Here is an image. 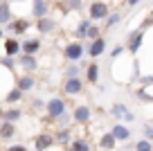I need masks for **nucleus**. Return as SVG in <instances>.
<instances>
[{"label":"nucleus","mask_w":153,"mask_h":151,"mask_svg":"<svg viewBox=\"0 0 153 151\" xmlns=\"http://www.w3.org/2000/svg\"><path fill=\"white\" fill-rule=\"evenodd\" d=\"M68 106H65V99L59 97V95H54V97L48 99V106H45V113H48V120H52V122H56V120H61L63 115H65Z\"/></svg>","instance_id":"obj_1"},{"label":"nucleus","mask_w":153,"mask_h":151,"mask_svg":"<svg viewBox=\"0 0 153 151\" xmlns=\"http://www.w3.org/2000/svg\"><path fill=\"white\" fill-rule=\"evenodd\" d=\"M83 54H86V45H83L81 41H70L65 47H63V57H65L70 63L81 61V59H83Z\"/></svg>","instance_id":"obj_2"},{"label":"nucleus","mask_w":153,"mask_h":151,"mask_svg":"<svg viewBox=\"0 0 153 151\" xmlns=\"http://www.w3.org/2000/svg\"><path fill=\"white\" fill-rule=\"evenodd\" d=\"M110 16V9L108 5H106L104 0H95V2H90L88 5V18L95 23V20H106Z\"/></svg>","instance_id":"obj_3"},{"label":"nucleus","mask_w":153,"mask_h":151,"mask_svg":"<svg viewBox=\"0 0 153 151\" xmlns=\"http://www.w3.org/2000/svg\"><path fill=\"white\" fill-rule=\"evenodd\" d=\"M144 32H146L144 27L133 29V32L128 34V38H126V50H128V52L133 54V57L140 52V47H142V43H144Z\"/></svg>","instance_id":"obj_4"},{"label":"nucleus","mask_w":153,"mask_h":151,"mask_svg":"<svg viewBox=\"0 0 153 151\" xmlns=\"http://www.w3.org/2000/svg\"><path fill=\"white\" fill-rule=\"evenodd\" d=\"M110 115H113L115 120H122V122H135V113L133 111L128 108V106L126 104H120V102H117V104H113V108H110Z\"/></svg>","instance_id":"obj_5"},{"label":"nucleus","mask_w":153,"mask_h":151,"mask_svg":"<svg viewBox=\"0 0 153 151\" xmlns=\"http://www.w3.org/2000/svg\"><path fill=\"white\" fill-rule=\"evenodd\" d=\"M32 27V23H29V18H14L9 25H7V32L11 34V36H23V34H27V29Z\"/></svg>","instance_id":"obj_6"},{"label":"nucleus","mask_w":153,"mask_h":151,"mask_svg":"<svg viewBox=\"0 0 153 151\" xmlns=\"http://www.w3.org/2000/svg\"><path fill=\"white\" fill-rule=\"evenodd\" d=\"M83 93V79L81 77H70L63 81V95L72 97V95H81Z\"/></svg>","instance_id":"obj_7"},{"label":"nucleus","mask_w":153,"mask_h":151,"mask_svg":"<svg viewBox=\"0 0 153 151\" xmlns=\"http://www.w3.org/2000/svg\"><path fill=\"white\" fill-rule=\"evenodd\" d=\"M86 52H88V57H90L92 61H95V59H99L101 54L106 52V36H99V38H95V41H88Z\"/></svg>","instance_id":"obj_8"},{"label":"nucleus","mask_w":153,"mask_h":151,"mask_svg":"<svg viewBox=\"0 0 153 151\" xmlns=\"http://www.w3.org/2000/svg\"><path fill=\"white\" fill-rule=\"evenodd\" d=\"M72 120H74L76 124H88L92 120V108L88 104H79L72 108Z\"/></svg>","instance_id":"obj_9"},{"label":"nucleus","mask_w":153,"mask_h":151,"mask_svg":"<svg viewBox=\"0 0 153 151\" xmlns=\"http://www.w3.org/2000/svg\"><path fill=\"white\" fill-rule=\"evenodd\" d=\"M52 144H56V140H54L52 133H38V135H34V149L36 151H48Z\"/></svg>","instance_id":"obj_10"},{"label":"nucleus","mask_w":153,"mask_h":151,"mask_svg":"<svg viewBox=\"0 0 153 151\" xmlns=\"http://www.w3.org/2000/svg\"><path fill=\"white\" fill-rule=\"evenodd\" d=\"M32 16H34V20L48 18V16H50V5H48V0H32Z\"/></svg>","instance_id":"obj_11"},{"label":"nucleus","mask_w":153,"mask_h":151,"mask_svg":"<svg viewBox=\"0 0 153 151\" xmlns=\"http://www.w3.org/2000/svg\"><path fill=\"white\" fill-rule=\"evenodd\" d=\"M5 54L7 57H20V54H23V43L16 36L5 38Z\"/></svg>","instance_id":"obj_12"},{"label":"nucleus","mask_w":153,"mask_h":151,"mask_svg":"<svg viewBox=\"0 0 153 151\" xmlns=\"http://www.w3.org/2000/svg\"><path fill=\"white\" fill-rule=\"evenodd\" d=\"M18 66L23 68L27 75L38 70V61H36V57H34V54H20V57H18Z\"/></svg>","instance_id":"obj_13"},{"label":"nucleus","mask_w":153,"mask_h":151,"mask_svg":"<svg viewBox=\"0 0 153 151\" xmlns=\"http://www.w3.org/2000/svg\"><path fill=\"white\" fill-rule=\"evenodd\" d=\"M110 133H113V135L117 138V142H128L131 138H133V133H131V129L126 126L124 122H120V124H115V126L110 129Z\"/></svg>","instance_id":"obj_14"},{"label":"nucleus","mask_w":153,"mask_h":151,"mask_svg":"<svg viewBox=\"0 0 153 151\" xmlns=\"http://www.w3.org/2000/svg\"><path fill=\"white\" fill-rule=\"evenodd\" d=\"M41 47H43L41 38H25L23 41V54H34V57H36V54L41 52Z\"/></svg>","instance_id":"obj_15"},{"label":"nucleus","mask_w":153,"mask_h":151,"mask_svg":"<svg viewBox=\"0 0 153 151\" xmlns=\"http://www.w3.org/2000/svg\"><path fill=\"white\" fill-rule=\"evenodd\" d=\"M16 135H18V133H16V124L0 120V140H14Z\"/></svg>","instance_id":"obj_16"},{"label":"nucleus","mask_w":153,"mask_h":151,"mask_svg":"<svg viewBox=\"0 0 153 151\" xmlns=\"http://www.w3.org/2000/svg\"><path fill=\"white\" fill-rule=\"evenodd\" d=\"M16 88H20L23 93H29V90L36 88V79H34L32 75H23L16 79Z\"/></svg>","instance_id":"obj_17"},{"label":"nucleus","mask_w":153,"mask_h":151,"mask_svg":"<svg viewBox=\"0 0 153 151\" xmlns=\"http://www.w3.org/2000/svg\"><path fill=\"white\" fill-rule=\"evenodd\" d=\"M86 81L90 86H95L99 81V63H95V61L86 63Z\"/></svg>","instance_id":"obj_18"},{"label":"nucleus","mask_w":153,"mask_h":151,"mask_svg":"<svg viewBox=\"0 0 153 151\" xmlns=\"http://www.w3.org/2000/svg\"><path fill=\"white\" fill-rule=\"evenodd\" d=\"M54 27H56V23H54V18H50V16H48V18L36 20V32L43 34V36H45V34H52Z\"/></svg>","instance_id":"obj_19"},{"label":"nucleus","mask_w":153,"mask_h":151,"mask_svg":"<svg viewBox=\"0 0 153 151\" xmlns=\"http://www.w3.org/2000/svg\"><path fill=\"white\" fill-rule=\"evenodd\" d=\"M115 144H117V138H115L110 131L104 133V135L99 138V149H101V151H113Z\"/></svg>","instance_id":"obj_20"},{"label":"nucleus","mask_w":153,"mask_h":151,"mask_svg":"<svg viewBox=\"0 0 153 151\" xmlns=\"http://www.w3.org/2000/svg\"><path fill=\"white\" fill-rule=\"evenodd\" d=\"M90 27H92V20L90 18H83V20H79V25H76V29H74V36L81 41V38H88V32H90Z\"/></svg>","instance_id":"obj_21"},{"label":"nucleus","mask_w":153,"mask_h":151,"mask_svg":"<svg viewBox=\"0 0 153 151\" xmlns=\"http://www.w3.org/2000/svg\"><path fill=\"white\" fill-rule=\"evenodd\" d=\"M68 149L70 151H92V147H90V140H88V138H74Z\"/></svg>","instance_id":"obj_22"},{"label":"nucleus","mask_w":153,"mask_h":151,"mask_svg":"<svg viewBox=\"0 0 153 151\" xmlns=\"http://www.w3.org/2000/svg\"><path fill=\"white\" fill-rule=\"evenodd\" d=\"M11 20H14L11 5H9V2H0V25H9Z\"/></svg>","instance_id":"obj_23"},{"label":"nucleus","mask_w":153,"mask_h":151,"mask_svg":"<svg viewBox=\"0 0 153 151\" xmlns=\"http://www.w3.org/2000/svg\"><path fill=\"white\" fill-rule=\"evenodd\" d=\"M83 9V0H63L61 2V11H79Z\"/></svg>","instance_id":"obj_24"},{"label":"nucleus","mask_w":153,"mask_h":151,"mask_svg":"<svg viewBox=\"0 0 153 151\" xmlns=\"http://www.w3.org/2000/svg\"><path fill=\"white\" fill-rule=\"evenodd\" d=\"M23 95H25L23 90H20V88H16V86H14V88H11L9 93H7L5 102H7V104H11V106H16V104L20 102V99H23Z\"/></svg>","instance_id":"obj_25"},{"label":"nucleus","mask_w":153,"mask_h":151,"mask_svg":"<svg viewBox=\"0 0 153 151\" xmlns=\"http://www.w3.org/2000/svg\"><path fill=\"white\" fill-rule=\"evenodd\" d=\"M70 135H72L70 126H68V129H59V133L54 135V140H56V144H65V147H70Z\"/></svg>","instance_id":"obj_26"},{"label":"nucleus","mask_w":153,"mask_h":151,"mask_svg":"<svg viewBox=\"0 0 153 151\" xmlns=\"http://www.w3.org/2000/svg\"><path fill=\"white\" fill-rule=\"evenodd\" d=\"M20 117H23V111H20L18 106H14V108H7V111H5V122H11V124H16Z\"/></svg>","instance_id":"obj_27"},{"label":"nucleus","mask_w":153,"mask_h":151,"mask_svg":"<svg viewBox=\"0 0 153 151\" xmlns=\"http://www.w3.org/2000/svg\"><path fill=\"white\" fill-rule=\"evenodd\" d=\"M120 20H122V14H120V11H113V14H110L108 18L104 20V27H106V29H113L115 25L120 23Z\"/></svg>","instance_id":"obj_28"},{"label":"nucleus","mask_w":153,"mask_h":151,"mask_svg":"<svg viewBox=\"0 0 153 151\" xmlns=\"http://www.w3.org/2000/svg\"><path fill=\"white\" fill-rule=\"evenodd\" d=\"M133 149H135V151H153V142L146 140V138H140V140L135 142Z\"/></svg>","instance_id":"obj_29"},{"label":"nucleus","mask_w":153,"mask_h":151,"mask_svg":"<svg viewBox=\"0 0 153 151\" xmlns=\"http://www.w3.org/2000/svg\"><path fill=\"white\" fill-rule=\"evenodd\" d=\"M0 63H2V66L7 68V70H14L16 66H18V57H0Z\"/></svg>","instance_id":"obj_30"},{"label":"nucleus","mask_w":153,"mask_h":151,"mask_svg":"<svg viewBox=\"0 0 153 151\" xmlns=\"http://www.w3.org/2000/svg\"><path fill=\"white\" fill-rule=\"evenodd\" d=\"M79 72H81V66L70 63V66L65 68V79H70V77H79Z\"/></svg>","instance_id":"obj_31"},{"label":"nucleus","mask_w":153,"mask_h":151,"mask_svg":"<svg viewBox=\"0 0 153 151\" xmlns=\"http://www.w3.org/2000/svg\"><path fill=\"white\" fill-rule=\"evenodd\" d=\"M45 106H48V102H45V99H32V111H43Z\"/></svg>","instance_id":"obj_32"},{"label":"nucleus","mask_w":153,"mask_h":151,"mask_svg":"<svg viewBox=\"0 0 153 151\" xmlns=\"http://www.w3.org/2000/svg\"><path fill=\"white\" fill-rule=\"evenodd\" d=\"M101 36V27H97V25H92L90 32H88V41H95V38Z\"/></svg>","instance_id":"obj_33"},{"label":"nucleus","mask_w":153,"mask_h":151,"mask_svg":"<svg viewBox=\"0 0 153 151\" xmlns=\"http://www.w3.org/2000/svg\"><path fill=\"white\" fill-rule=\"evenodd\" d=\"M142 135L153 142V124H144V126H142Z\"/></svg>","instance_id":"obj_34"},{"label":"nucleus","mask_w":153,"mask_h":151,"mask_svg":"<svg viewBox=\"0 0 153 151\" xmlns=\"http://www.w3.org/2000/svg\"><path fill=\"white\" fill-rule=\"evenodd\" d=\"M124 50H126V45H115L113 50H110V57H113V59H117L122 52H124Z\"/></svg>","instance_id":"obj_35"},{"label":"nucleus","mask_w":153,"mask_h":151,"mask_svg":"<svg viewBox=\"0 0 153 151\" xmlns=\"http://www.w3.org/2000/svg\"><path fill=\"white\" fill-rule=\"evenodd\" d=\"M7 151H27V147H25V144H16V142H14V144L7 147Z\"/></svg>","instance_id":"obj_36"},{"label":"nucleus","mask_w":153,"mask_h":151,"mask_svg":"<svg viewBox=\"0 0 153 151\" xmlns=\"http://www.w3.org/2000/svg\"><path fill=\"white\" fill-rule=\"evenodd\" d=\"M151 25H153V11H151V14L146 16V20H144V23H142V27L146 29V27H151Z\"/></svg>","instance_id":"obj_37"},{"label":"nucleus","mask_w":153,"mask_h":151,"mask_svg":"<svg viewBox=\"0 0 153 151\" xmlns=\"http://www.w3.org/2000/svg\"><path fill=\"white\" fill-rule=\"evenodd\" d=\"M142 0H126V7H137Z\"/></svg>","instance_id":"obj_38"},{"label":"nucleus","mask_w":153,"mask_h":151,"mask_svg":"<svg viewBox=\"0 0 153 151\" xmlns=\"http://www.w3.org/2000/svg\"><path fill=\"white\" fill-rule=\"evenodd\" d=\"M0 120H5V108L0 106Z\"/></svg>","instance_id":"obj_39"},{"label":"nucleus","mask_w":153,"mask_h":151,"mask_svg":"<svg viewBox=\"0 0 153 151\" xmlns=\"http://www.w3.org/2000/svg\"><path fill=\"white\" fill-rule=\"evenodd\" d=\"M2 36H5V29H2V25H0V38H2Z\"/></svg>","instance_id":"obj_40"},{"label":"nucleus","mask_w":153,"mask_h":151,"mask_svg":"<svg viewBox=\"0 0 153 151\" xmlns=\"http://www.w3.org/2000/svg\"><path fill=\"white\" fill-rule=\"evenodd\" d=\"M14 2H20V0H14Z\"/></svg>","instance_id":"obj_41"},{"label":"nucleus","mask_w":153,"mask_h":151,"mask_svg":"<svg viewBox=\"0 0 153 151\" xmlns=\"http://www.w3.org/2000/svg\"><path fill=\"white\" fill-rule=\"evenodd\" d=\"M0 2H5V0H0Z\"/></svg>","instance_id":"obj_42"}]
</instances>
